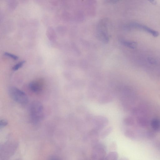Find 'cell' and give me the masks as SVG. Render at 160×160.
Listing matches in <instances>:
<instances>
[{
  "instance_id": "10",
  "label": "cell",
  "mask_w": 160,
  "mask_h": 160,
  "mask_svg": "<svg viewBox=\"0 0 160 160\" xmlns=\"http://www.w3.org/2000/svg\"><path fill=\"white\" fill-rule=\"evenodd\" d=\"M8 124V122L5 120H1L0 121V126L1 127H3L6 126Z\"/></svg>"
},
{
  "instance_id": "12",
  "label": "cell",
  "mask_w": 160,
  "mask_h": 160,
  "mask_svg": "<svg viewBox=\"0 0 160 160\" xmlns=\"http://www.w3.org/2000/svg\"><path fill=\"white\" fill-rule=\"evenodd\" d=\"M149 1L152 3V4H154V5H155L157 3V2L154 0H149Z\"/></svg>"
},
{
  "instance_id": "8",
  "label": "cell",
  "mask_w": 160,
  "mask_h": 160,
  "mask_svg": "<svg viewBox=\"0 0 160 160\" xmlns=\"http://www.w3.org/2000/svg\"><path fill=\"white\" fill-rule=\"evenodd\" d=\"M25 62V61H22L21 62L17 64L16 65L13 67V70L14 71L17 70L20 68L24 64Z\"/></svg>"
},
{
  "instance_id": "3",
  "label": "cell",
  "mask_w": 160,
  "mask_h": 160,
  "mask_svg": "<svg viewBox=\"0 0 160 160\" xmlns=\"http://www.w3.org/2000/svg\"><path fill=\"white\" fill-rule=\"evenodd\" d=\"M99 25L98 35L100 39L103 42H108L109 38L108 34L106 31V24L103 21Z\"/></svg>"
},
{
  "instance_id": "6",
  "label": "cell",
  "mask_w": 160,
  "mask_h": 160,
  "mask_svg": "<svg viewBox=\"0 0 160 160\" xmlns=\"http://www.w3.org/2000/svg\"><path fill=\"white\" fill-rule=\"evenodd\" d=\"M142 29L147 31V32L151 34L152 35H153L155 37H157L159 35V33L157 31L152 30V29L147 27V26L142 25Z\"/></svg>"
},
{
  "instance_id": "5",
  "label": "cell",
  "mask_w": 160,
  "mask_h": 160,
  "mask_svg": "<svg viewBox=\"0 0 160 160\" xmlns=\"http://www.w3.org/2000/svg\"><path fill=\"white\" fill-rule=\"evenodd\" d=\"M121 42L124 45L132 49H135L137 45L136 43L133 42L127 41L124 40H121Z\"/></svg>"
},
{
  "instance_id": "11",
  "label": "cell",
  "mask_w": 160,
  "mask_h": 160,
  "mask_svg": "<svg viewBox=\"0 0 160 160\" xmlns=\"http://www.w3.org/2000/svg\"><path fill=\"white\" fill-rule=\"evenodd\" d=\"M148 60L149 63L152 64H155L157 63L156 60L154 58L151 57H148Z\"/></svg>"
},
{
  "instance_id": "9",
  "label": "cell",
  "mask_w": 160,
  "mask_h": 160,
  "mask_svg": "<svg viewBox=\"0 0 160 160\" xmlns=\"http://www.w3.org/2000/svg\"><path fill=\"white\" fill-rule=\"evenodd\" d=\"M4 54H5V55H6V56L11 58H13L14 60H17V59L18 58V57L17 56H15V55L10 54L9 53H7V52H5Z\"/></svg>"
},
{
  "instance_id": "2",
  "label": "cell",
  "mask_w": 160,
  "mask_h": 160,
  "mask_svg": "<svg viewBox=\"0 0 160 160\" xmlns=\"http://www.w3.org/2000/svg\"><path fill=\"white\" fill-rule=\"evenodd\" d=\"M9 94L14 101L20 104H26L28 102V96L22 91L14 87H11L9 89Z\"/></svg>"
},
{
  "instance_id": "4",
  "label": "cell",
  "mask_w": 160,
  "mask_h": 160,
  "mask_svg": "<svg viewBox=\"0 0 160 160\" xmlns=\"http://www.w3.org/2000/svg\"><path fill=\"white\" fill-rule=\"evenodd\" d=\"M29 87L32 92L36 93H39L42 90L43 83L40 80H34L30 83Z\"/></svg>"
},
{
  "instance_id": "1",
  "label": "cell",
  "mask_w": 160,
  "mask_h": 160,
  "mask_svg": "<svg viewBox=\"0 0 160 160\" xmlns=\"http://www.w3.org/2000/svg\"><path fill=\"white\" fill-rule=\"evenodd\" d=\"M44 109L42 104L38 101H33L30 107V118L33 124H37L44 117Z\"/></svg>"
},
{
  "instance_id": "7",
  "label": "cell",
  "mask_w": 160,
  "mask_h": 160,
  "mask_svg": "<svg viewBox=\"0 0 160 160\" xmlns=\"http://www.w3.org/2000/svg\"><path fill=\"white\" fill-rule=\"evenodd\" d=\"M151 126L154 130L156 131L160 130V121L157 119H154L152 121Z\"/></svg>"
}]
</instances>
